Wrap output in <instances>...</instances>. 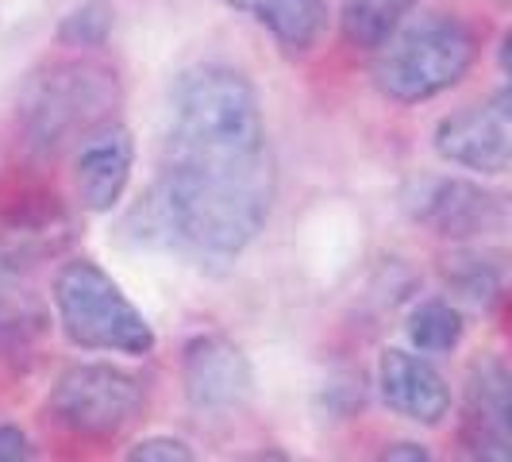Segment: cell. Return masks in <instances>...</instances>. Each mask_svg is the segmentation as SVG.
<instances>
[{"instance_id":"cell-1","label":"cell","mask_w":512,"mask_h":462,"mask_svg":"<svg viewBox=\"0 0 512 462\" xmlns=\"http://www.w3.org/2000/svg\"><path fill=\"white\" fill-rule=\"evenodd\" d=\"M278 170L251 77L197 62L170 85V128L147 216L162 243L201 262L243 255L266 228Z\"/></svg>"},{"instance_id":"cell-2","label":"cell","mask_w":512,"mask_h":462,"mask_svg":"<svg viewBox=\"0 0 512 462\" xmlns=\"http://www.w3.org/2000/svg\"><path fill=\"white\" fill-rule=\"evenodd\" d=\"M120 104V77L97 58H62L47 62L27 77L20 93V128L27 147L39 154L62 151L89 128L112 120Z\"/></svg>"},{"instance_id":"cell-3","label":"cell","mask_w":512,"mask_h":462,"mask_svg":"<svg viewBox=\"0 0 512 462\" xmlns=\"http://www.w3.org/2000/svg\"><path fill=\"white\" fill-rule=\"evenodd\" d=\"M374 54V85L382 89V97L397 104H424L470 74L478 58V35L459 16L432 12L401 24Z\"/></svg>"},{"instance_id":"cell-4","label":"cell","mask_w":512,"mask_h":462,"mask_svg":"<svg viewBox=\"0 0 512 462\" xmlns=\"http://www.w3.org/2000/svg\"><path fill=\"white\" fill-rule=\"evenodd\" d=\"M51 301L66 339L81 351H112V355H151V320L131 305L120 282L93 258H74L58 266L51 282Z\"/></svg>"},{"instance_id":"cell-5","label":"cell","mask_w":512,"mask_h":462,"mask_svg":"<svg viewBox=\"0 0 512 462\" xmlns=\"http://www.w3.org/2000/svg\"><path fill=\"white\" fill-rule=\"evenodd\" d=\"M147 385L139 374L112 362L66 366L47 397V412L58 428L85 439H112L143 416Z\"/></svg>"},{"instance_id":"cell-6","label":"cell","mask_w":512,"mask_h":462,"mask_svg":"<svg viewBox=\"0 0 512 462\" xmlns=\"http://www.w3.org/2000/svg\"><path fill=\"white\" fill-rule=\"evenodd\" d=\"M432 147L443 162L474 174H505L512 162V97L501 89L486 104H466L443 116L432 135Z\"/></svg>"},{"instance_id":"cell-7","label":"cell","mask_w":512,"mask_h":462,"mask_svg":"<svg viewBox=\"0 0 512 462\" xmlns=\"http://www.w3.org/2000/svg\"><path fill=\"white\" fill-rule=\"evenodd\" d=\"M405 208L416 224L443 239H478L505 228V201L466 178H420L405 189Z\"/></svg>"},{"instance_id":"cell-8","label":"cell","mask_w":512,"mask_h":462,"mask_svg":"<svg viewBox=\"0 0 512 462\" xmlns=\"http://www.w3.org/2000/svg\"><path fill=\"white\" fill-rule=\"evenodd\" d=\"M181 382L185 397L197 412H239L251 401L255 374L243 347H235L228 335H193L181 351Z\"/></svg>"},{"instance_id":"cell-9","label":"cell","mask_w":512,"mask_h":462,"mask_svg":"<svg viewBox=\"0 0 512 462\" xmlns=\"http://www.w3.org/2000/svg\"><path fill=\"white\" fill-rule=\"evenodd\" d=\"M462 447L470 459H512V378L497 355H482L466 370Z\"/></svg>"},{"instance_id":"cell-10","label":"cell","mask_w":512,"mask_h":462,"mask_svg":"<svg viewBox=\"0 0 512 462\" xmlns=\"http://www.w3.org/2000/svg\"><path fill=\"white\" fill-rule=\"evenodd\" d=\"M135 170V139L120 120H104L89 128L74 147L77 205L93 216L112 212L124 201Z\"/></svg>"},{"instance_id":"cell-11","label":"cell","mask_w":512,"mask_h":462,"mask_svg":"<svg viewBox=\"0 0 512 462\" xmlns=\"http://www.w3.org/2000/svg\"><path fill=\"white\" fill-rule=\"evenodd\" d=\"M378 389H382V401L397 416L428 424V428L443 424V416L451 412V385L420 351H405V347L382 351Z\"/></svg>"},{"instance_id":"cell-12","label":"cell","mask_w":512,"mask_h":462,"mask_svg":"<svg viewBox=\"0 0 512 462\" xmlns=\"http://www.w3.org/2000/svg\"><path fill=\"white\" fill-rule=\"evenodd\" d=\"M24 251H0V355H27L51 328V312L24 278Z\"/></svg>"},{"instance_id":"cell-13","label":"cell","mask_w":512,"mask_h":462,"mask_svg":"<svg viewBox=\"0 0 512 462\" xmlns=\"http://www.w3.org/2000/svg\"><path fill=\"white\" fill-rule=\"evenodd\" d=\"M255 20L285 54H308L328 27V0H262Z\"/></svg>"},{"instance_id":"cell-14","label":"cell","mask_w":512,"mask_h":462,"mask_svg":"<svg viewBox=\"0 0 512 462\" xmlns=\"http://www.w3.org/2000/svg\"><path fill=\"white\" fill-rule=\"evenodd\" d=\"M420 0H343L339 27L355 51H378Z\"/></svg>"},{"instance_id":"cell-15","label":"cell","mask_w":512,"mask_h":462,"mask_svg":"<svg viewBox=\"0 0 512 462\" xmlns=\"http://www.w3.org/2000/svg\"><path fill=\"white\" fill-rule=\"evenodd\" d=\"M462 312L447 301H424L409 312V343L420 355H451L462 343Z\"/></svg>"},{"instance_id":"cell-16","label":"cell","mask_w":512,"mask_h":462,"mask_svg":"<svg viewBox=\"0 0 512 462\" xmlns=\"http://www.w3.org/2000/svg\"><path fill=\"white\" fill-rule=\"evenodd\" d=\"M443 278L455 289V297L478 308H489L501 297V262L489 255H455L447 258Z\"/></svg>"},{"instance_id":"cell-17","label":"cell","mask_w":512,"mask_h":462,"mask_svg":"<svg viewBox=\"0 0 512 462\" xmlns=\"http://www.w3.org/2000/svg\"><path fill=\"white\" fill-rule=\"evenodd\" d=\"M112 27H116V8L108 0H85L74 12L62 16L58 43L70 47V51H101L108 35H112Z\"/></svg>"},{"instance_id":"cell-18","label":"cell","mask_w":512,"mask_h":462,"mask_svg":"<svg viewBox=\"0 0 512 462\" xmlns=\"http://www.w3.org/2000/svg\"><path fill=\"white\" fill-rule=\"evenodd\" d=\"M131 462H193V447L174 436H147L128 451Z\"/></svg>"},{"instance_id":"cell-19","label":"cell","mask_w":512,"mask_h":462,"mask_svg":"<svg viewBox=\"0 0 512 462\" xmlns=\"http://www.w3.org/2000/svg\"><path fill=\"white\" fill-rule=\"evenodd\" d=\"M31 459V439L16 424H0V462H24Z\"/></svg>"},{"instance_id":"cell-20","label":"cell","mask_w":512,"mask_h":462,"mask_svg":"<svg viewBox=\"0 0 512 462\" xmlns=\"http://www.w3.org/2000/svg\"><path fill=\"white\" fill-rule=\"evenodd\" d=\"M385 462H397V459H409V462H428L432 459V451L424 447V443H409V439H401V443H389L382 451Z\"/></svg>"},{"instance_id":"cell-21","label":"cell","mask_w":512,"mask_h":462,"mask_svg":"<svg viewBox=\"0 0 512 462\" xmlns=\"http://www.w3.org/2000/svg\"><path fill=\"white\" fill-rule=\"evenodd\" d=\"M220 4H228V8H235V12H243V16H255L258 4H262V0H220Z\"/></svg>"}]
</instances>
